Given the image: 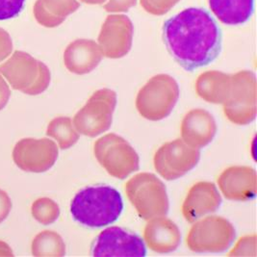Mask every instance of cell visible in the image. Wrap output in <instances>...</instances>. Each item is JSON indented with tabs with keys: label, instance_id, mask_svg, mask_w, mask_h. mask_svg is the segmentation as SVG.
Masks as SVG:
<instances>
[{
	"label": "cell",
	"instance_id": "obj_30",
	"mask_svg": "<svg viewBox=\"0 0 257 257\" xmlns=\"http://www.w3.org/2000/svg\"><path fill=\"white\" fill-rule=\"evenodd\" d=\"M0 256H13L10 246L2 241H0Z\"/></svg>",
	"mask_w": 257,
	"mask_h": 257
},
{
	"label": "cell",
	"instance_id": "obj_1",
	"mask_svg": "<svg viewBox=\"0 0 257 257\" xmlns=\"http://www.w3.org/2000/svg\"><path fill=\"white\" fill-rule=\"evenodd\" d=\"M163 41L170 55L187 71L208 66L222 51V30L203 8H187L166 21Z\"/></svg>",
	"mask_w": 257,
	"mask_h": 257
},
{
	"label": "cell",
	"instance_id": "obj_4",
	"mask_svg": "<svg viewBox=\"0 0 257 257\" xmlns=\"http://www.w3.org/2000/svg\"><path fill=\"white\" fill-rule=\"evenodd\" d=\"M125 193L130 203L144 220L166 216L169 211L166 186L153 174L141 173L131 177L125 184Z\"/></svg>",
	"mask_w": 257,
	"mask_h": 257
},
{
	"label": "cell",
	"instance_id": "obj_21",
	"mask_svg": "<svg viewBox=\"0 0 257 257\" xmlns=\"http://www.w3.org/2000/svg\"><path fill=\"white\" fill-rule=\"evenodd\" d=\"M230 75L220 71H207L202 73L196 84L198 94L210 103H223L228 93Z\"/></svg>",
	"mask_w": 257,
	"mask_h": 257
},
{
	"label": "cell",
	"instance_id": "obj_10",
	"mask_svg": "<svg viewBox=\"0 0 257 257\" xmlns=\"http://www.w3.org/2000/svg\"><path fill=\"white\" fill-rule=\"evenodd\" d=\"M199 159V150L188 146L182 139H176L158 149L153 157V165L160 176L171 181L192 171Z\"/></svg>",
	"mask_w": 257,
	"mask_h": 257
},
{
	"label": "cell",
	"instance_id": "obj_9",
	"mask_svg": "<svg viewBox=\"0 0 257 257\" xmlns=\"http://www.w3.org/2000/svg\"><path fill=\"white\" fill-rule=\"evenodd\" d=\"M117 94L109 89L95 92L75 114L72 123L79 134L94 138L111 127Z\"/></svg>",
	"mask_w": 257,
	"mask_h": 257
},
{
	"label": "cell",
	"instance_id": "obj_18",
	"mask_svg": "<svg viewBox=\"0 0 257 257\" xmlns=\"http://www.w3.org/2000/svg\"><path fill=\"white\" fill-rule=\"evenodd\" d=\"M99 48L108 58H121L128 53L132 44V25L129 21L123 25H109L102 27L99 35Z\"/></svg>",
	"mask_w": 257,
	"mask_h": 257
},
{
	"label": "cell",
	"instance_id": "obj_26",
	"mask_svg": "<svg viewBox=\"0 0 257 257\" xmlns=\"http://www.w3.org/2000/svg\"><path fill=\"white\" fill-rule=\"evenodd\" d=\"M25 0H0V21L17 18L24 10Z\"/></svg>",
	"mask_w": 257,
	"mask_h": 257
},
{
	"label": "cell",
	"instance_id": "obj_15",
	"mask_svg": "<svg viewBox=\"0 0 257 257\" xmlns=\"http://www.w3.org/2000/svg\"><path fill=\"white\" fill-rule=\"evenodd\" d=\"M217 133L215 118L204 109H193L181 122V139L188 146L202 149L208 146Z\"/></svg>",
	"mask_w": 257,
	"mask_h": 257
},
{
	"label": "cell",
	"instance_id": "obj_25",
	"mask_svg": "<svg viewBox=\"0 0 257 257\" xmlns=\"http://www.w3.org/2000/svg\"><path fill=\"white\" fill-rule=\"evenodd\" d=\"M256 236L249 235L241 238L230 250L228 256H255Z\"/></svg>",
	"mask_w": 257,
	"mask_h": 257
},
{
	"label": "cell",
	"instance_id": "obj_11",
	"mask_svg": "<svg viewBox=\"0 0 257 257\" xmlns=\"http://www.w3.org/2000/svg\"><path fill=\"white\" fill-rule=\"evenodd\" d=\"M55 142L47 138H24L19 141L13 150V160L24 172L45 173L51 169L58 158Z\"/></svg>",
	"mask_w": 257,
	"mask_h": 257
},
{
	"label": "cell",
	"instance_id": "obj_2",
	"mask_svg": "<svg viewBox=\"0 0 257 257\" xmlns=\"http://www.w3.org/2000/svg\"><path fill=\"white\" fill-rule=\"evenodd\" d=\"M122 209L120 194L116 189L105 185L83 189L70 203L73 219L89 227H102L116 222Z\"/></svg>",
	"mask_w": 257,
	"mask_h": 257
},
{
	"label": "cell",
	"instance_id": "obj_19",
	"mask_svg": "<svg viewBox=\"0 0 257 257\" xmlns=\"http://www.w3.org/2000/svg\"><path fill=\"white\" fill-rule=\"evenodd\" d=\"M209 7L222 24L242 25L253 15L254 0H209Z\"/></svg>",
	"mask_w": 257,
	"mask_h": 257
},
{
	"label": "cell",
	"instance_id": "obj_27",
	"mask_svg": "<svg viewBox=\"0 0 257 257\" xmlns=\"http://www.w3.org/2000/svg\"><path fill=\"white\" fill-rule=\"evenodd\" d=\"M12 51V38L5 29L0 27V62L8 58Z\"/></svg>",
	"mask_w": 257,
	"mask_h": 257
},
{
	"label": "cell",
	"instance_id": "obj_28",
	"mask_svg": "<svg viewBox=\"0 0 257 257\" xmlns=\"http://www.w3.org/2000/svg\"><path fill=\"white\" fill-rule=\"evenodd\" d=\"M12 210V201L8 194L0 189V223L4 222Z\"/></svg>",
	"mask_w": 257,
	"mask_h": 257
},
{
	"label": "cell",
	"instance_id": "obj_17",
	"mask_svg": "<svg viewBox=\"0 0 257 257\" xmlns=\"http://www.w3.org/2000/svg\"><path fill=\"white\" fill-rule=\"evenodd\" d=\"M102 58L99 47L89 40H77L71 43L64 52V63L70 72L86 74L94 70Z\"/></svg>",
	"mask_w": 257,
	"mask_h": 257
},
{
	"label": "cell",
	"instance_id": "obj_14",
	"mask_svg": "<svg viewBox=\"0 0 257 257\" xmlns=\"http://www.w3.org/2000/svg\"><path fill=\"white\" fill-rule=\"evenodd\" d=\"M222 204L221 195L212 182L199 181L190 188L182 204V215L190 223L214 213Z\"/></svg>",
	"mask_w": 257,
	"mask_h": 257
},
{
	"label": "cell",
	"instance_id": "obj_3",
	"mask_svg": "<svg viewBox=\"0 0 257 257\" xmlns=\"http://www.w3.org/2000/svg\"><path fill=\"white\" fill-rule=\"evenodd\" d=\"M0 74L14 90L25 94L44 93L50 83V71L47 66L30 54L17 50L0 66Z\"/></svg>",
	"mask_w": 257,
	"mask_h": 257
},
{
	"label": "cell",
	"instance_id": "obj_8",
	"mask_svg": "<svg viewBox=\"0 0 257 257\" xmlns=\"http://www.w3.org/2000/svg\"><path fill=\"white\" fill-rule=\"evenodd\" d=\"M94 154L106 172L117 179H124L139 171L140 158L127 141L114 133L94 143Z\"/></svg>",
	"mask_w": 257,
	"mask_h": 257
},
{
	"label": "cell",
	"instance_id": "obj_13",
	"mask_svg": "<svg viewBox=\"0 0 257 257\" xmlns=\"http://www.w3.org/2000/svg\"><path fill=\"white\" fill-rule=\"evenodd\" d=\"M225 199L247 201L256 196V173L247 166H232L225 169L217 179Z\"/></svg>",
	"mask_w": 257,
	"mask_h": 257
},
{
	"label": "cell",
	"instance_id": "obj_20",
	"mask_svg": "<svg viewBox=\"0 0 257 257\" xmlns=\"http://www.w3.org/2000/svg\"><path fill=\"white\" fill-rule=\"evenodd\" d=\"M78 7L76 0H37L33 14L39 24L52 28L62 24L67 16L76 11Z\"/></svg>",
	"mask_w": 257,
	"mask_h": 257
},
{
	"label": "cell",
	"instance_id": "obj_22",
	"mask_svg": "<svg viewBox=\"0 0 257 257\" xmlns=\"http://www.w3.org/2000/svg\"><path fill=\"white\" fill-rule=\"evenodd\" d=\"M47 135L58 143L61 150H68L79 140V133L74 127L71 118L57 117L53 118L47 129Z\"/></svg>",
	"mask_w": 257,
	"mask_h": 257
},
{
	"label": "cell",
	"instance_id": "obj_29",
	"mask_svg": "<svg viewBox=\"0 0 257 257\" xmlns=\"http://www.w3.org/2000/svg\"><path fill=\"white\" fill-rule=\"evenodd\" d=\"M11 89L4 77L0 74V111L8 104L11 97Z\"/></svg>",
	"mask_w": 257,
	"mask_h": 257
},
{
	"label": "cell",
	"instance_id": "obj_23",
	"mask_svg": "<svg viewBox=\"0 0 257 257\" xmlns=\"http://www.w3.org/2000/svg\"><path fill=\"white\" fill-rule=\"evenodd\" d=\"M32 254L34 256H65L66 245L58 233L46 230L34 238Z\"/></svg>",
	"mask_w": 257,
	"mask_h": 257
},
{
	"label": "cell",
	"instance_id": "obj_12",
	"mask_svg": "<svg viewBox=\"0 0 257 257\" xmlns=\"http://www.w3.org/2000/svg\"><path fill=\"white\" fill-rule=\"evenodd\" d=\"M92 255L143 257L147 255V249L144 241L138 235L113 226L106 228L97 236L92 247Z\"/></svg>",
	"mask_w": 257,
	"mask_h": 257
},
{
	"label": "cell",
	"instance_id": "obj_7",
	"mask_svg": "<svg viewBox=\"0 0 257 257\" xmlns=\"http://www.w3.org/2000/svg\"><path fill=\"white\" fill-rule=\"evenodd\" d=\"M223 113L229 121L246 125L256 117V81L251 71L243 70L230 76Z\"/></svg>",
	"mask_w": 257,
	"mask_h": 257
},
{
	"label": "cell",
	"instance_id": "obj_6",
	"mask_svg": "<svg viewBox=\"0 0 257 257\" xmlns=\"http://www.w3.org/2000/svg\"><path fill=\"white\" fill-rule=\"evenodd\" d=\"M235 237L231 222L220 216H208L193 224L186 237V245L197 253H220L231 246Z\"/></svg>",
	"mask_w": 257,
	"mask_h": 257
},
{
	"label": "cell",
	"instance_id": "obj_24",
	"mask_svg": "<svg viewBox=\"0 0 257 257\" xmlns=\"http://www.w3.org/2000/svg\"><path fill=\"white\" fill-rule=\"evenodd\" d=\"M31 213L36 221L42 224H51L60 216L58 204L48 198H42L34 201L31 207Z\"/></svg>",
	"mask_w": 257,
	"mask_h": 257
},
{
	"label": "cell",
	"instance_id": "obj_5",
	"mask_svg": "<svg viewBox=\"0 0 257 257\" xmlns=\"http://www.w3.org/2000/svg\"><path fill=\"white\" fill-rule=\"evenodd\" d=\"M178 97L179 88L176 80L170 75L159 74L141 89L136 108L142 117L158 121L172 113Z\"/></svg>",
	"mask_w": 257,
	"mask_h": 257
},
{
	"label": "cell",
	"instance_id": "obj_16",
	"mask_svg": "<svg viewBox=\"0 0 257 257\" xmlns=\"http://www.w3.org/2000/svg\"><path fill=\"white\" fill-rule=\"evenodd\" d=\"M144 240L152 251L171 253L180 245L181 233L175 222L161 216L153 218L146 224Z\"/></svg>",
	"mask_w": 257,
	"mask_h": 257
}]
</instances>
